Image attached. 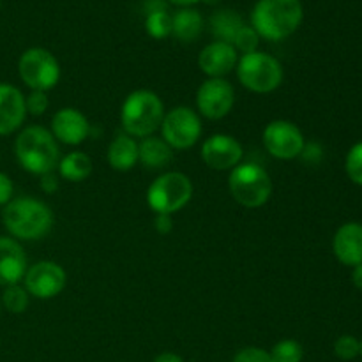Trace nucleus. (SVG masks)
<instances>
[{"mask_svg":"<svg viewBox=\"0 0 362 362\" xmlns=\"http://www.w3.org/2000/svg\"><path fill=\"white\" fill-rule=\"evenodd\" d=\"M2 221L14 239L37 240L53 228V212L45 202L35 198H13L4 205Z\"/></svg>","mask_w":362,"mask_h":362,"instance_id":"1","label":"nucleus"},{"mask_svg":"<svg viewBox=\"0 0 362 362\" xmlns=\"http://www.w3.org/2000/svg\"><path fill=\"white\" fill-rule=\"evenodd\" d=\"M300 0H258L251 13L255 32L267 41L290 37L303 21Z\"/></svg>","mask_w":362,"mask_h":362,"instance_id":"2","label":"nucleus"},{"mask_svg":"<svg viewBox=\"0 0 362 362\" xmlns=\"http://www.w3.org/2000/svg\"><path fill=\"white\" fill-rule=\"evenodd\" d=\"M14 154L21 168L34 175L52 173L60 163V151L52 131L41 126H28L14 141Z\"/></svg>","mask_w":362,"mask_h":362,"instance_id":"3","label":"nucleus"},{"mask_svg":"<svg viewBox=\"0 0 362 362\" xmlns=\"http://www.w3.org/2000/svg\"><path fill=\"white\" fill-rule=\"evenodd\" d=\"M165 119V106L159 95L152 90L131 92L120 108V122L131 138L152 136L161 127Z\"/></svg>","mask_w":362,"mask_h":362,"instance_id":"4","label":"nucleus"},{"mask_svg":"<svg viewBox=\"0 0 362 362\" xmlns=\"http://www.w3.org/2000/svg\"><path fill=\"white\" fill-rule=\"evenodd\" d=\"M228 187L233 200L250 209L265 205L272 194L271 177L257 163H243L232 168Z\"/></svg>","mask_w":362,"mask_h":362,"instance_id":"5","label":"nucleus"},{"mask_svg":"<svg viewBox=\"0 0 362 362\" xmlns=\"http://www.w3.org/2000/svg\"><path fill=\"white\" fill-rule=\"evenodd\" d=\"M237 76L243 87L257 94H269L283 81V67L278 59L264 52L246 53L237 62Z\"/></svg>","mask_w":362,"mask_h":362,"instance_id":"6","label":"nucleus"},{"mask_svg":"<svg viewBox=\"0 0 362 362\" xmlns=\"http://www.w3.org/2000/svg\"><path fill=\"white\" fill-rule=\"evenodd\" d=\"M193 197L189 177L180 172H166L159 175L147 189V204L156 214H170L180 211Z\"/></svg>","mask_w":362,"mask_h":362,"instance_id":"7","label":"nucleus"},{"mask_svg":"<svg viewBox=\"0 0 362 362\" xmlns=\"http://www.w3.org/2000/svg\"><path fill=\"white\" fill-rule=\"evenodd\" d=\"M21 81L32 90L46 92L60 80V66L53 53L45 48H30L18 60Z\"/></svg>","mask_w":362,"mask_h":362,"instance_id":"8","label":"nucleus"},{"mask_svg":"<svg viewBox=\"0 0 362 362\" xmlns=\"http://www.w3.org/2000/svg\"><path fill=\"white\" fill-rule=\"evenodd\" d=\"M163 140L172 148L186 151L191 148L202 136V120L197 113L187 106H177L165 113L161 122Z\"/></svg>","mask_w":362,"mask_h":362,"instance_id":"9","label":"nucleus"},{"mask_svg":"<svg viewBox=\"0 0 362 362\" xmlns=\"http://www.w3.org/2000/svg\"><path fill=\"white\" fill-rule=\"evenodd\" d=\"M264 145L272 158L283 161L299 158L306 147L300 129L288 120H272L264 129Z\"/></svg>","mask_w":362,"mask_h":362,"instance_id":"10","label":"nucleus"},{"mask_svg":"<svg viewBox=\"0 0 362 362\" xmlns=\"http://www.w3.org/2000/svg\"><path fill=\"white\" fill-rule=\"evenodd\" d=\"M25 290L35 299H53L64 290L67 281L66 271L55 262H37L27 269L23 276Z\"/></svg>","mask_w":362,"mask_h":362,"instance_id":"11","label":"nucleus"},{"mask_svg":"<svg viewBox=\"0 0 362 362\" xmlns=\"http://www.w3.org/2000/svg\"><path fill=\"white\" fill-rule=\"evenodd\" d=\"M235 105V90L223 78H209L197 92L198 112L211 120L228 115Z\"/></svg>","mask_w":362,"mask_h":362,"instance_id":"12","label":"nucleus"},{"mask_svg":"<svg viewBox=\"0 0 362 362\" xmlns=\"http://www.w3.org/2000/svg\"><path fill=\"white\" fill-rule=\"evenodd\" d=\"M243 154V145L230 134H212L202 145V159L216 172L235 168Z\"/></svg>","mask_w":362,"mask_h":362,"instance_id":"13","label":"nucleus"},{"mask_svg":"<svg viewBox=\"0 0 362 362\" xmlns=\"http://www.w3.org/2000/svg\"><path fill=\"white\" fill-rule=\"evenodd\" d=\"M90 133V124L87 117L76 108H62L53 115L52 134L55 140L66 145H80L87 140Z\"/></svg>","mask_w":362,"mask_h":362,"instance_id":"14","label":"nucleus"},{"mask_svg":"<svg viewBox=\"0 0 362 362\" xmlns=\"http://www.w3.org/2000/svg\"><path fill=\"white\" fill-rule=\"evenodd\" d=\"M237 62V49L232 45L223 41H214L205 46L198 57V66L202 73L207 74L209 78H223L235 69Z\"/></svg>","mask_w":362,"mask_h":362,"instance_id":"15","label":"nucleus"},{"mask_svg":"<svg viewBox=\"0 0 362 362\" xmlns=\"http://www.w3.org/2000/svg\"><path fill=\"white\" fill-rule=\"evenodd\" d=\"M25 115L27 108L23 94L13 85L0 83V136L20 129Z\"/></svg>","mask_w":362,"mask_h":362,"instance_id":"16","label":"nucleus"},{"mask_svg":"<svg viewBox=\"0 0 362 362\" xmlns=\"http://www.w3.org/2000/svg\"><path fill=\"white\" fill-rule=\"evenodd\" d=\"M27 272V257L20 244L0 235V286L18 285Z\"/></svg>","mask_w":362,"mask_h":362,"instance_id":"17","label":"nucleus"},{"mask_svg":"<svg viewBox=\"0 0 362 362\" xmlns=\"http://www.w3.org/2000/svg\"><path fill=\"white\" fill-rule=\"evenodd\" d=\"M332 250H334L336 258L343 265H356L362 264V225L361 223H346L339 226L336 232L334 240H332Z\"/></svg>","mask_w":362,"mask_h":362,"instance_id":"18","label":"nucleus"},{"mask_svg":"<svg viewBox=\"0 0 362 362\" xmlns=\"http://www.w3.org/2000/svg\"><path fill=\"white\" fill-rule=\"evenodd\" d=\"M173 159L172 147L163 138L147 136L138 145V161L148 170H159L170 165Z\"/></svg>","mask_w":362,"mask_h":362,"instance_id":"19","label":"nucleus"},{"mask_svg":"<svg viewBox=\"0 0 362 362\" xmlns=\"http://www.w3.org/2000/svg\"><path fill=\"white\" fill-rule=\"evenodd\" d=\"M108 163L117 172H129L138 163V144L129 134H119L108 147Z\"/></svg>","mask_w":362,"mask_h":362,"instance_id":"20","label":"nucleus"},{"mask_svg":"<svg viewBox=\"0 0 362 362\" xmlns=\"http://www.w3.org/2000/svg\"><path fill=\"white\" fill-rule=\"evenodd\" d=\"M204 30V18L194 9H182L172 18V34L179 41L191 42L200 37Z\"/></svg>","mask_w":362,"mask_h":362,"instance_id":"21","label":"nucleus"},{"mask_svg":"<svg viewBox=\"0 0 362 362\" xmlns=\"http://www.w3.org/2000/svg\"><path fill=\"white\" fill-rule=\"evenodd\" d=\"M59 172L69 182H81L92 173V159L83 152H71L60 159Z\"/></svg>","mask_w":362,"mask_h":362,"instance_id":"22","label":"nucleus"},{"mask_svg":"<svg viewBox=\"0 0 362 362\" xmlns=\"http://www.w3.org/2000/svg\"><path fill=\"white\" fill-rule=\"evenodd\" d=\"M243 27L244 23L240 21V18L232 11H219L212 18V32H214V35L218 37V41L228 42V45H232L237 32Z\"/></svg>","mask_w":362,"mask_h":362,"instance_id":"23","label":"nucleus"},{"mask_svg":"<svg viewBox=\"0 0 362 362\" xmlns=\"http://www.w3.org/2000/svg\"><path fill=\"white\" fill-rule=\"evenodd\" d=\"M147 34L154 39H165L172 34V16L165 9L151 11L145 20Z\"/></svg>","mask_w":362,"mask_h":362,"instance_id":"24","label":"nucleus"},{"mask_svg":"<svg viewBox=\"0 0 362 362\" xmlns=\"http://www.w3.org/2000/svg\"><path fill=\"white\" fill-rule=\"evenodd\" d=\"M28 297L30 296H28V292L25 290V286L9 285L4 288L2 304L9 313L20 315L28 308Z\"/></svg>","mask_w":362,"mask_h":362,"instance_id":"25","label":"nucleus"},{"mask_svg":"<svg viewBox=\"0 0 362 362\" xmlns=\"http://www.w3.org/2000/svg\"><path fill=\"white\" fill-rule=\"evenodd\" d=\"M269 354H271L272 362H300L304 357L303 346L296 339H283L276 343L274 349Z\"/></svg>","mask_w":362,"mask_h":362,"instance_id":"26","label":"nucleus"},{"mask_svg":"<svg viewBox=\"0 0 362 362\" xmlns=\"http://www.w3.org/2000/svg\"><path fill=\"white\" fill-rule=\"evenodd\" d=\"M346 173H349L350 180L356 182L357 186H362V141L356 144L346 154L345 161Z\"/></svg>","mask_w":362,"mask_h":362,"instance_id":"27","label":"nucleus"},{"mask_svg":"<svg viewBox=\"0 0 362 362\" xmlns=\"http://www.w3.org/2000/svg\"><path fill=\"white\" fill-rule=\"evenodd\" d=\"M258 41H260V35L255 32L253 27H246L244 25L239 32H237L235 39H233L232 46L235 49H240V52L246 55V53H253L257 52L258 48Z\"/></svg>","mask_w":362,"mask_h":362,"instance_id":"28","label":"nucleus"},{"mask_svg":"<svg viewBox=\"0 0 362 362\" xmlns=\"http://www.w3.org/2000/svg\"><path fill=\"white\" fill-rule=\"evenodd\" d=\"M334 354L341 361H352L361 356V341H357L354 336H341L334 343Z\"/></svg>","mask_w":362,"mask_h":362,"instance_id":"29","label":"nucleus"},{"mask_svg":"<svg viewBox=\"0 0 362 362\" xmlns=\"http://www.w3.org/2000/svg\"><path fill=\"white\" fill-rule=\"evenodd\" d=\"M48 95H46V92H41V90H32L30 94L25 98V108H27V113H30V115H42V113L48 110Z\"/></svg>","mask_w":362,"mask_h":362,"instance_id":"30","label":"nucleus"},{"mask_svg":"<svg viewBox=\"0 0 362 362\" xmlns=\"http://www.w3.org/2000/svg\"><path fill=\"white\" fill-rule=\"evenodd\" d=\"M232 362H272L271 354L265 352L264 349H257V346H247L237 352Z\"/></svg>","mask_w":362,"mask_h":362,"instance_id":"31","label":"nucleus"},{"mask_svg":"<svg viewBox=\"0 0 362 362\" xmlns=\"http://www.w3.org/2000/svg\"><path fill=\"white\" fill-rule=\"evenodd\" d=\"M13 180L6 173L0 172V205H7L13 200Z\"/></svg>","mask_w":362,"mask_h":362,"instance_id":"32","label":"nucleus"},{"mask_svg":"<svg viewBox=\"0 0 362 362\" xmlns=\"http://www.w3.org/2000/svg\"><path fill=\"white\" fill-rule=\"evenodd\" d=\"M154 226H156V230H158L159 233L166 235V233L172 232V228H173L172 216H170V214H156Z\"/></svg>","mask_w":362,"mask_h":362,"instance_id":"33","label":"nucleus"},{"mask_svg":"<svg viewBox=\"0 0 362 362\" xmlns=\"http://www.w3.org/2000/svg\"><path fill=\"white\" fill-rule=\"evenodd\" d=\"M41 189L48 194L55 193V191L59 189V179L53 175V172L41 175Z\"/></svg>","mask_w":362,"mask_h":362,"instance_id":"34","label":"nucleus"},{"mask_svg":"<svg viewBox=\"0 0 362 362\" xmlns=\"http://www.w3.org/2000/svg\"><path fill=\"white\" fill-rule=\"evenodd\" d=\"M152 362H184L182 357L177 356V354L172 352H165V354H159Z\"/></svg>","mask_w":362,"mask_h":362,"instance_id":"35","label":"nucleus"},{"mask_svg":"<svg viewBox=\"0 0 362 362\" xmlns=\"http://www.w3.org/2000/svg\"><path fill=\"white\" fill-rule=\"evenodd\" d=\"M352 279H354V285H356L359 290H362V264L356 265V267H354Z\"/></svg>","mask_w":362,"mask_h":362,"instance_id":"36","label":"nucleus"},{"mask_svg":"<svg viewBox=\"0 0 362 362\" xmlns=\"http://www.w3.org/2000/svg\"><path fill=\"white\" fill-rule=\"evenodd\" d=\"M170 2L177 4V6H191V4L198 2V0H170Z\"/></svg>","mask_w":362,"mask_h":362,"instance_id":"37","label":"nucleus"},{"mask_svg":"<svg viewBox=\"0 0 362 362\" xmlns=\"http://www.w3.org/2000/svg\"><path fill=\"white\" fill-rule=\"evenodd\" d=\"M205 2H209V4H216V2H218V0H205Z\"/></svg>","mask_w":362,"mask_h":362,"instance_id":"38","label":"nucleus"},{"mask_svg":"<svg viewBox=\"0 0 362 362\" xmlns=\"http://www.w3.org/2000/svg\"><path fill=\"white\" fill-rule=\"evenodd\" d=\"M361 356H362V341H361Z\"/></svg>","mask_w":362,"mask_h":362,"instance_id":"39","label":"nucleus"}]
</instances>
